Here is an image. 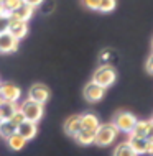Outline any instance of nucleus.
Wrapping results in <instances>:
<instances>
[{
  "mask_svg": "<svg viewBox=\"0 0 153 156\" xmlns=\"http://www.w3.org/2000/svg\"><path fill=\"white\" fill-rule=\"evenodd\" d=\"M20 110L23 112L25 119L30 120V122H35V123H38V122L41 120L43 112H45L43 104H38L35 100H30V99H27L22 105H20Z\"/></svg>",
  "mask_w": 153,
  "mask_h": 156,
  "instance_id": "20e7f679",
  "label": "nucleus"
},
{
  "mask_svg": "<svg viewBox=\"0 0 153 156\" xmlns=\"http://www.w3.org/2000/svg\"><path fill=\"white\" fill-rule=\"evenodd\" d=\"M8 33L13 35L16 40H23L28 33V23L27 22H20V20H12L10 27H8Z\"/></svg>",
  "mask_w": 153,
  "mask_h": 156,
  "instance_id": "9b49d317",
  "label": "nucleus"
},
{
  "mask_svg": "<svg viewBox=\"0 0 153 156\" xmlns=\"http://www.w3.org/2000/svg\"><path fill=\"white\" fill-rule=\"evenodd\" d=\"M28 99L38 104H46L49 99V89L45 84H33L28 90Z\"/></svg>",
  "mask_w": 153,
  "mask_h": 156,
  "instance_id": "0eeeda50",
  "label": "nucleus"
},
{
  "mask_svg": "<svg viewBox=\"0 0 153 156\" xmlns=\"http://www.w3.org/2000/svg\"><path fill=\"white\" fill-rule=\"evenodd\" d=\"M130 135L138 138H151L153 136V122L151 120H138L137 125L133 126V130Z\"/></svg>",
  "mask_w": 153,
  "mask_h": 156,
  "instance_id": "6e6552de",
  "label": "nucleus"
},
{
  "mask_svg": "<svg viewBox=\"0 0 153 156\" xmlns=\"http://www.w3.org/2000/svg\"><path fill=\"white\" fill-rule=\"evenodd\" d=\"M151 156H153V154H151Z\"/></svg>",
  "mask_w": 153,
  "mask_h": 156,
  "instance_id": "473e14b6",
  "label": "nucleus"
},
{
  "mask_svg": "<svg viewBox=\"0 0 153 156\" xmlns=\"http://www.w3.org/2000/svg\"><path fill=\"white\" fill-rule=\"evenodd\" d=\"M99 2L100 0H82L84 7H87L89 10H97L99 8Z\"/></svg>",
  "mask_w": 153,
  "mask_h": 156,
  "instance_id": "393cba45",
  "label": "nucleus"
},
{
  "mask_svg": "<svg viewBox=\"0 0 153 156\" xmlns=\"http://www.w3.org/2000/svg\"><path fill=\"white\" fill-rule=\"evenodd\" d=\"M33 13H35V8L27 5V3H23V5H20L16 10H13L10 13V18L12 20H20V22H27L33 16Z\"/></svg>",
  "mask_w": 153,
  "mask_h": 156,
  "instance_id": "f8f14e48",
  "label": "nucleus"
},
{
  "mask_svg": "<svg viewBox=\"0 0 153 156\" xmlns=\"http://www.w3.org/2000/svg\"><path fill=\"white\" fill-rule=\"evenodd\" d=\"M115 7H117V0H100L97 10L102 12V13H109V12H112Z\"/></svg>",
  "mask_w": 153,
  "mask_h": 156,
  "instance_id": "412c9836",
  "label": "nucleus"
},
{
  "mask_svg": "<svg viewBox=\"0 0 153 156\" xmlns=\"http://www.w3.org/2000/svg\"><path fill=\"white\" fill-rule=\"evenodd\" d=\"M3 13H5V8H3V3L0 2V15H3Z\"/></svg>",
  "mask_w": 153,
  "mask_h": 156,
  "instance_id": "cd10ccee",
  "label": "nucleus"
},
{
  "mask_svg": "<svg viewBox=\"0 0 153 156\" xmlns=\"http://www.w3.org/2000/svg\"><path fill=\"white\" fill-rule=\"evenodd\" d=\"M10 22H12V18H10V13H8V12H5L3 15H0V35H3V33L8 31Z\"/></svg>",
  "mask_w": 153,
  "mask_h": 156,
  "instance_id": "4be33fe9",
  "label": "nucleus"
},
{
  "mask_svg": "<svg viewBox=\"0 0 153 156\" xmlns=\"http://www.w3.org/2000/svg\"><path fill=\"white\" fill-rule=\"evenodd\" d=\"M16 133L22 135V136H23L27 141H30V140H33V138L36 136V133H38V126H36L35 122L25 120V122H22V123L16 126Z\"/></svg>",
  "mask_w": 153,
  "mask_h": 156,
  "instance_id": "1a4fd4ad",
  "label": "nucleus"
},
{
  "mask_svg": "<svg viewBox=\"0 0 153 156\" xmlns=\"http://www.w3.org/2000/svg\"><path fill=\"white\" fill-rule=\"evenodd\" d=\"M118 135V128L114 123H104L96 130V145L99 146H109Z\"/></svg>",
  "mask_w": 153,
  "mask_h": 156,
  "instance_id": "f257e3e1",
  "label": "nucleus"
},
{
  "mask_svg": "<svg viewBox=\"0 0 153 156\" xmlns=\"http://www.w3.org/2000/svg\"><path fill=\"white\" fill-rule=\"evenodd\" d=\"M16 132V125H13L10 120H0V136L8 140Z\"/></svg>",
  "mask_w": 153,
  "mask_h": 156,
  "instance_id": "a211bd4d",
  "label": "nucleus"
},
{
  "mask_svg": "<svg viewBox=\"0 0 153 156\" xmlns=\"http://www.w3.org/2000/svg\"><path fill=\"white\" fill-rule=\"evenodd\" d=\"M147 71L150 74H153V54H150V56H148V59H147Z\"/></svg>",
  "mask_w": 153,
  "mask_h": 156,
  "instance_id": "bb28decb",
  "label": "nucleus"
},
{
  "mask_svg": "<svg viewBox=\"0 0 153 156\" xmlns=\"http://www.w3.org/2000/svg\"><path fill=\"white\" fill-rule=\"evenodd\" d=\"M104 95H105V89L100 87L99 84H96L94 81L86 84V87H84V99L91 104H96V102H99V100H102Z\"/></svg>",
  "mask_w": 153,
  "mask_h": 156,
  "instance_id": "423d86ee",
  "label": "nucleus"
},
{
  "mask_svg": "<svg viewBox=\"0 0 153 156\" xmlns=\"http://www.w3.org/2000/svg\"><path fill=\"white\" fill-rule=\"evenodd\" d=\"M3 8H5V12L8 13H12L13 10H16L20 5H23V0H3Z\"/></svg>",
  "mask_w": 153,
  "mask_h": 156,
  "instance_id": "5701e85b",
  "label": "nucleus"
},
{
  "mask_svg": "<svg viewBox=\"0 0 153 156\" xmlns=\"http://www.w3.org/2000/svg\"><path fill=\"white\" fill-rule=\"evenodd\" d=\"M138 119L133 115V113L127 112V110H122V112H117L115 117H114V122L112 123L118 128V132H125V133H130L133 130V126L137 125Z\"/></svg>",
  "mask_w": 153,
  "mask_h": 156,
  "instance_id": "7ed1b4c3",
  "label": "nucleus"
},
{
  "mask_svg": "<svg viewBox=\"0 0 153 156\" xmlns=\"http://www.w3.org/2000/svg\"><path fill=\"white\" fill-rule=\"evenodd\" d=\"M2 102H3V100H2V97H0V104H2Z\"/></svg>",
  "mask_w": 153,
  "mask_h": 156,
  "instance_id": "c85d7f7f",
  "label": "nucleus"
},
{
  "mask_svg": "<svg viewBox=\"0 0 153 156\" xmlns=\"http://www.w3.org/2000/svg\"><path fill=\"white\" fill-rule=\"evenodd\" d=\"M8 146H10L12 150L13 151H20V150H23L25 148V145H27V140H25V138L22 136V135H18V133H13L12 135L10 138H8Z\"/></svg>",
  "mask_w": 153,
  "mask_h": 156,
  "instance_id": "6ab92c4d",
  "label": "nucleus"
},
{
  "mask_svg": "<svg viewBox=\"0 0 153 156\" xmlns=\"http://www.w3.org/2000/svg\"><path fill=\"white\" fill-rule=\"evenodd\" d=\"M76 141L79 143V145H92V143L96 141V132L94 130H86V128H82L81 132L76 135Z\"/></svg>",
  "mask_w": 153,
  "mask_h": 156,
  "instance_id": "f3484780",
  "label": "nucleus"
},
{
  "mask_svg": "<svg viewBox=\"0 0 153 156\" xmlns=\"http://www.w3.org/2000/svg\"><path fill=\"white\" fill-rule=\"evenodd\" d=\"M25 120H27V119H25L23 112L20 110V108H18V110H16V112L13 113V115H12V119H10V122H12L13 125H16V126H18L20 123H22V122H25Z\"/></svg>",
  "mask_w": 153,
  "mask_h": 156,
  "instance_id": "b1692460",
  "label": "nucleus"
},
{
  "mask_svg": "<svg viewBox=\"0 0 153 156\" xmlns=\"http://www.w3.org/2000/svg\"><path fill=\"white\" fill-rule=\"evenodd\" d=\"M18 110V107H16V102H7V100H3L2 104H0V120H10L12 115Z\"/></svg>",
  "mask_w": 153,
  "mask_h": 156,
  "instance_id": "dca6fc26",
  "label": "nucleus"
},
{
  "mask_svg": "<svg viewBox=\"0 0 153 156\" xmlns=\"http://www.w3.org/2000/svg\"><path fill=\"white\" fill-rule=\"evenodd\" d=\"M0 97L7 102H18L22 97V89L12 82H0Z\"/></svg>",
  "mask_w": 153,
  "mask_h": 156,
  "instance_id": "39448f33",
  "label": "nucleus"
},
{
  "mask_svg": "<svg viewBox=\"0 0 153 156\" xmlns=\"http://www.w3.org/2000/svg\"><path fill=\"white\" fill-rule=\"evenodd\" d=\"M81 122H82V128L86 130H96L100 126V122H99V117L92 112H87L84 115H81Z\"/></svg>",
  "mask_w": 153,
  "mask_h": 156,
  "instance_id": "2eb2a0df",
  "label": "nucleus"
},
{
  "mask_svg": "<svg viewBox=\"0 0 153 156\" xmlns=\"http://www.w3.org/2000/svg\"><path fill=\"white\" fill-rule=\"evenodd\" d=\"M0 2H3V0H0Z\"/></svg>",
  "mask_w": 153,
  "mask_h": 156,
  "instance_id": "c756f323",
  "label": "nucleus"
},
{
  "mask_svg": "<svg viewBox=\"0 0 153 156\" xmlns=\"http://www.w3.org/2000/svg\"><path fill=\"white\" fill-rule=\"evenodd\" d=\"M45 0H23V3H27V5H30V7H33V8H36L38 5H41Z\"/></svg>",
  "mask_w": 153,
  "mask_h": 156,
  "instance_id": "a878e982",
  "label": "nucleus"
},
{
  "mask_svg": "<svg viewBox=\"0 0 153 156\" xmlns=\"http://www.w3.org/2000/svg\"><path fill=\"white\" fill-rule=\"evenodd\" d=\"M151 44H153V41H151Z\"/></svg>",
  "mask_w": 153,
  "mask_h": 156,
  "instance_id": "7c9ffc66",
  "label": "nucleus"
},
{
  "mask_svg": "<svg viewBox=\"0 0 153 156\" xmlns=\"http://www.w3.org/2000/svg\"><path fill=\"white\" fill-rule=\"evenodd\" d=\"M81 130H82V122H81V115H73L64 122V132L69 136H76Z\"/></svg>",
  "mask_w": 153,
  "mask_h": 156,
  "instance_id": "ddd939ff",
  "label": "nucleus"
},
{
  "mask_svg": "<svg viewBox=\"0 0 153 156\" xmlns=\"http://www.w3.org/2000/svg\"><path fill=\"white\" fill-rule=\"evenodd\" d=\"M18 48V40L10 35V33H3L0 35V53H13Z\"/></svg>",
  "mask_w": 153,
  "mask_h": 156,
  "instance_id": "9d476101",
  "label": "nucleus"
},
{
  "mask_svg": "<svg viewBox=\"0 0 153 156\" xmlns=\"http://www.w3.org/2000/svg\"><path fill=\"white\" fill-rule=\"evenodd\" d=\"M130 145V148L138 154H145L148 153V138H138V136H133V135H130L129 141H127Z\"/></svg>",
  "mask_w": 153,
  "mask_h": 156,
  "instance_id": "4468645a",
  "label": "nucleus"
},
{
  "mask_svg": "<svg viewBox=\"0 0 153 156\" xmlns=\"http://www.w3.org/2000/svg\"><path fill=\"white\" fill-rule=\"evenodd\" d=\"M114 156H137V153L130 148L129 143H120V145H117V148L114 150Z\"/></svg>",
  "mask_w": 153,
  "mask_h": 156,
  "instance_id": "aec40b11",
  "label": "nucleus"
},
{
  "mask_svg": "<svg viewBox=\"0 0 153 156\" xmlns=\"http://www.w3.org/2000/svg\"><path fill=\"white\" fill-rule=\"evenodd\" d=\"M151 122H153V119H151Z\"/></svg>",
  "mask_w": 153,
  "mask_h": 156,
  "instance_id": "2f4dec72",
  "label": "nucleus"
},
{
  "mask_svg": "<svg viewBox=\"0 0 153 156\" xmlns=\"http://www.w3.org/2000/svg\"><path fill=\"white\" fill-rule=\"evenodd\" d=\"M92 81L96 84H99L100 87L107 89V87H110L117 81V73H115V69L110 67V66H100L94 73V76H92Z\"/></svg>",
  "mask_w": 153,
  "mask_h": 156,
  "instance_id": "f03ea898",
  "label": "nucleus"
}]
</instances>
